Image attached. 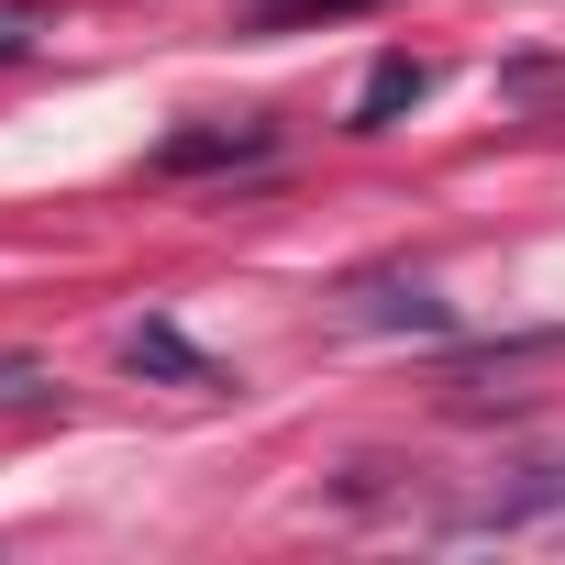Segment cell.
Returning a JSON list of instances; mask_svg holds the SVG:
<instances>
[{
  "label": "cell",
  "mask_w": 565,
  "mask_h": 565,
  "mask_svg": "<svg viewBox=\"0 0 565 565\" xmlns=\"http://www.w3.org/2000/svg\"><path fill=\"white\" fill-rule=\"evenodd\" d=\"M277 145V122H200V134H167L156 145V178H200V167H255Z\"/></svg>",
  "instance_id": "6da1fadb"
},
{
  "label": "cell",
  "mask_w": 565,
  "mask_h": 565,
  "mask_svg": "<svg viewBox=\"0 0 565 565\" xmlns=\"http://www.w3.org/2000/svg\"><path fill=\"white\" fill-rule=\"evenodd\" d=\"M565 510V455L554 466H521L510 488H488L477 510H455V532H521V521H554Z\"/></svg>",
  "instance_id": "7a4b0ae2"
},
{
  "label": "cell",
  "mask_w": 565,
  "mask_h": 565,
  "mask_svg": "<svg viewBox=\"0 0 565 565\" xmlns=\"http://www.w3.org/2000/svg\"><path fill=\"white\" fill-rule=\"evenodd\" d=\"M122 366H134V377H167V388H222V366H211L178 322H134V333H122Z\"/></svg>",
  "instance_id": "3957f363"
},
{
  "label": "cell",
  "mask_w": 565,
  "mask_h": 565,
  "mask_svg": "<svg viewBox=\"0 0 565 565\" xmlns=\"http://www.w3.org/2000/svg\"><path fill=\"white\" fill-rule=\"evenodd\" d=\"M422 100H433V67H422V56H377L366 89H355V134H388V122L422 111Z\"/></svg>",
  "instance_id": "277c9868"
},
{
  "label": "cell",
  "mask_w": 565,
  "mask_h": 565,
  "mask_svg": "<svg viewBox=\"0 0 565 565\" xmlns=\"http://www.w3.org/2000/svg\"><path fill=\"white\" fill-rule=\"evenodd\" d=\"M366 322H388V333H455V311L422 289V277H411V289H399V277H388V289H366Z\"/></svg>",
  "instance_id": "5b68a950"
},
{
  "label": "cell",
  "mask_w": 565,
  "mask_h": 565,
  "mask_svg": "<svg viewBox=\"0 0 565 565\" xmlns=\"http://www.w3.org/2000/svg\"><path fill=\"white\" fill-rule=\"evenodd\" d=\"M355 12H388V0H266L255 34H311V23H355Z\"/></svg>",
  "instance_id": "8992f818"
},
{
  "label": "cell",
  "mask_w": 565,
  "mask_h": 565,
  "mask_svg": "<svg viewBox=\"0 0 565 565\" xmlns=\"http://www.w3.org/2000/svg\"><path fill=\"white\" fill-rule=\"evenodd\" d=\"M45 388H56V377H45L34 355H0V411H23V399H45Z\"/></svg>",
  "instance_id": "52a82bcc"
},
{
  "label": "cell",
  "mask_w": 565,
  "mask_h": 565,
  "mask_svg": "<svg viewBox=\"0 0 565 565\" xmlns=\"http://www.w3.org/2000/svg\"><path fill=\"white\" fill-rule=\"evenodd\" d=\"M34 45V12H12V0H0V56H23Z\"/></svg>",
  "instance_id": "ba28073f"
}]
</instances>
